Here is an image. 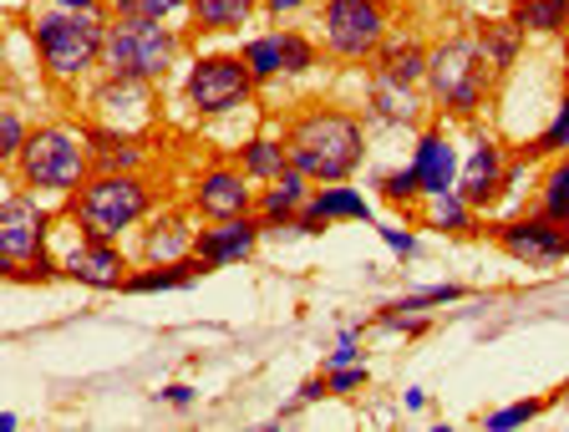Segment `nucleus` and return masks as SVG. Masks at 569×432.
<instances>
[{"label": "nucleus", "instance_id": "6", "mask_svg": "<svg viewBox=\"0 0 569 432\" xmlns=\"http://www.w3.org/2000/svg\"><path fill=\"white\" fill-rule=\"evenodd\" d=\"M189 26L173 21H148V16H112L107 21V47H102V72L107 77H138V82H158L183 72L189 61Z\"/></svg>", "mask_w": 569, "mask_h": 432}, {"label": "nucleus", "instance_id": "13", "mask_svg": "<svg viewBox=\"0 0 569 432\" xmlns=\"http://www.w3.org/2000/svg\"><path fill=\"white\" fill-rule=\"evenodd\" d=\"M87 118L107 122V128H128V132H148L158 122V82H138V77H107L97 72L82 87Z\"/></svg>", "mask_w": 569, "mask_h": 432}, {"label": "nucleus", "instance_id": "3", "mask_svg": "<svg viewBox=\"0 0 569 432\" xmlns=\"http://www.w3.org/2000/svg\"><path fill=\"white\" fill-rule=\"evenodd\" d=\"M498 82L503 77L488 67V57L478 51L473 31H448V37L432 41L427 51V102H432V118L448 122H478L493 102Z\"/></svg>", "mask_w": 569, "mask_h": 432}, {"label": "nucleus", "instance_id": "18", "mask_svg": "<svg viewBox=\"0 0 569 432\" xmlns=\"http://www.w3.org/2000/svg\"><path fill=\"white\" fill-rule=\"evenodd\" d=\"M336 224H377V209L356 183H316L310 204L296 219V234L300 240H320Z\"/></svg>", "mask_w": 569, "mask_h": 432}, {"label": "nucleus", "instance_id": "22", "mask_svg": "<svg viewBox=\"0 0 569 432\" xmlns=\"http://www.w3.org/2000/svg\"><path fill=\"white\" fill-rule=\"evenodd\" d=\"M417 229H432V234H442V240H478V234H488V219H483V209H473L458 189H452V193H432V199H422V209H417Z\"/></svg>", "mask_w": 569, "mask_h": 432}, {"label": "nucleus", "instance_id": "47", "mask_svg": "<svg viewBox=\"0 0 569 432\" xmlns=\"http://www.w3.org/2000/svg\"><path fill=\"white\" fill-rule=\"evenodd\" d=\"M565 87H569V37H565Z\"/></svg>", "mask_w": 569, "mask_h": 432}, {"label": "nucleus", "instance_id": "10", "mask_svg": "<svg viewBox=\"0 0 569 432\" xmlns=\"http://www.w3.org/2000/svg\"><path fill=\"white\" fill-rule=\"evenodd\" d=\"M67 224V219H61ZM57 260H61V280L82 290H97V295H112L122 290V280L132 275V254L122 250V240H102V234H87V229L67 224V240L57 244Z\"/></svg>", "mask_w": 569, "mask_h": 432}, {"label": "nucleus", "instance_id": "9", "mask_svg": "<svg viewBox=\"0 0 569 432\" xmlns=\"http://www.w3.org/2000/svg\"><path fill=\"white\" fill-rule=\"evenodd\" d=\"M57 229H61V209H51L41 193L11 183L6 204H0V275L57 250Z\"/></svg>", "mask_w": 569, "mask_h": 432}, {"label": "nucleus", "instance_id": "16", "mask_svg": "<svg viewBox=\"0 0 569 432\" xmlns=\"http://www.w3.org/2000/svg\"><path fill=\"white\" fill-rule=\"evenodd\" d=\"M270 240L264 234V219L260 214H234V219H209L199 224V240H193V254L213 270H234V264H249L260 254V244Z\"/></svg>", "mask_w": 569, "mask_h": 432}, {"label": "nucleus", "instance_id": "26", "mask_svg": "<svg viewBox=\"0 0 569 432\" xmlns=\"http://www.w3.org/2000/svg\"><path fill=\"white\" fill-rule=\"evenodd\" d=\"M229 158H234V163H239V169H244L254 183H274L284 169H290V148H284V132H280V128H254V132H244Z\"/></svg>", "mask_w": 569, "mask_h": 432}, {"label": "nucleus", "instance_id": "34", "mask_svg": "<svg viewBox=\"0 0 569 432\" xmlns=\"http://www.w3.org/2000/svg\"><path fill=\"white\" fill-rule=\"evenodd\" d=\"M533 209L559 219V224H569V153L549 158L545 179H539V193H533Z\"/></svg>", "mask_w": 569, "mask_h": 432}, {"label": "nucleus", "instance_id": "7", "mask_svg": "<svg viewBox=\"0 0 569 432\" xmlns=\"http://www.w3.org/2000/svg\"><path fill=\"white\" fill-rule=\"evenodd\" d=\"M178 97H183V108L199 122H219V118H234V112L254 108L260 82L249 77L239 47L234 51H189L183 72H178Z\"/></svg>", "mask_w": 569, "mask_h": 432}, {"label": "nucleus", "instance_id": "11", "mask_svg": "<svg viewBox=\"0 0 569 432\" xmlns=\"http://www.w3.org/2000/svg\"><path fill=\"white\" fill-rule=\"evenodd\" d=\"M488 240L509 254L513 264H523V270H559V264H569V224L539 214V209L493 219Z\"/></svg>", "mask_w": 569, "mask_h": 432}, {"label": "nucleus", "instance_id": "28", "mask_svg": "<svg viewBox=\"0 0 569 432\" xmlns=\"http://www.w3.org/2000/svg\"><path fill=\"white\" fill-rule=\"evenodd\" d=\"M371 193H377V199L397 219H412V224H417V209H422V199H427L422 179H417V169H412V158H407V163H397V169H377V173H371Z\"/></svg>", "mask_w": 569, "mask_h": 432}, {"label": "nucleus", "instance_id": "20", "mask_svg": "<svg viewBox=\"0 0 569 432\" xmlns=\"http://www.w3.org/2000/svg\"><path fill=\"white\" fill-rule=\"evenodd\" d=\"M310 193H316V179H310V173H300L296 163H290V169H284L274 183H260L254 214L264 219V234H270V240H300L296 219H300V209L310 204Z\"/></svg>", "mask_w": 569, "mask_h": 432}, {"label": "nucleus", "instance_id": "12", "mask_svg": "<svg viewBox=\"0 0 569 432\" xmlns=\"http://www.w3.org/2000/svg\"><path fill=\"white\" fill-rule=\"evenodd\" d=\"M473 128V143L462 148V173H458V193L468 199L473 209L493 214L503 199H509V163H513V148L488 132L483 122H468Z\"/></svg>", "mask_w": 569, "mask_h": 432}, {"label": "nucleus", "instance_id": "42", "mask_svg": "<svg viewBox=\"0 0 569 432\" xmlns=\"http://www.w3.org/2000/svg\"><path fill=\"white\" fill-rule=\"evenodd\" d=\"M153 402H163V408H173V412H193L199 408V386L193 382H163L153 392Z\"/></svg>", "mask_w": 569, "mask_h": 432}, {"label": "nucleus", "instance_id": "33", "mask_svg": "<svg viewBox=\"0 0 569 432\" xmlns=\"http://www.w3.org/2000/svg\"><path fill=\"white\" fill-rule=\"evenodd\" d=\"M280 41H284V82H300V77L320 72V61H326L320 37H310L300 26H280Z\"/></svg>", "mask_w": 569, "mask_h": 432}, {"label": "nucleus", "instance_id": "31", "mask_svg": "<svg viewBox=\"0 0 569 432\" xmlns=\"http://www.w3.org/2000/svg\"><path fill=\"white\" fill-rule=\"evenodd\" d=\"M473 290L462 285V280H442V285H422V290H402L397 301H387V305H377V311H402V315H432V311H442V305H458V301H468Z\"/></svg>", "mask_w": 569, "mask_h": 432}, {"label": "nucleus", "instance_id": "24", "mask_svg": "<svg viewBox=\"0 0 569 432\" xmlns=\"http://www.w3.org/2000/svg\"><path fill=\"white\" fill-rule=\"evenodd\" d=\"M427 51H432V41L412 37V31H391V37L381 41V51L371 57L367 72L387 77V82H402V87H422L427 82Z\"/></svg>", "mask_w": 569, "mask_h": 432}, {"label": "nucleus", "instance_id": "30", "mask_svg": "<svg viewBox=\"0 0 569 432\" xmlns=\"http://www.w3.org/2000/svg\"><path fill=\"white\" fill-rule=\"evenodd\" d=\"M519 153L529 158V163H549V158L569 153V87H559L555 108H549V122L533 132V138L519 148Z\"/></svg>", "mask_w": 569, "mask_h": 432}, {"label": "nucleus", "instance_id": "17", "mask_svg": "<svg viewBox=\"0 0 569 432\" xmlns=\"http://www.w3.org/2000/svg\"><path fill=\"white\" fill-rule=\"evenodd\" d=\"M412 169L422 179V193H452L458 189V173H462V148L452 138L448 118H432L412 132Z\"/></svg>", "mask_w": 569, "mask_h": 432}, {"label": "nucleus", "instance_id": "40", "mask_svg": "<svg viewBox=\"0 0 569 432\" xmlns=\"http://www.w3.org/2000/svg\"><path fill=\"white\" fill-rule=\"evenodd\" d=\"M6 280H11V285H57L61 280L57 250L41 254V260H26V264H16V270H6Z\"/></svg>", "mask_w": 569, "mask_h": 432}, {"label": "nucleus", "instance_id": "45", "mask_svg": "<svg viewBox=\"0 0 569 432\" xmlns=\"http://www.w3.org/2000/svg\"><path fill=\"white\" fill-rule=\"evenodd\" d=\"M41 6H61V11H112L107 0H41Z\"/></svg>", "mask_w": 569, "mask_h": 432}, {"label": "nucleus", "instance_id": "37", "mask_svg": "<svg viewBox=\"0 0 569 432\" xmlns=\"http://www.w3.org/2000/svg\"><path fill=\"white\" fill-rule=\"evenodd\" d=\"M31 128H36V122L26 118V112L16 108V102H6V108H0V158H6V163H11V158L26 148Z\"/></svg>", "mask_w": 569, "mask_h": 432}, {"label": "nucleus", "instance_id": "39", "mask_svg": "<svg viewBox=\"0 0 569 432\" xmlns=\"http://www.w3.org/2000/svg\"><path fill=\"white\" fill-rule=\"evenodd\" d=\"M377 240L387 244L391 254H397V260H417V254H422V234H417V224L412 219H397V224H377Z\"/></svg>", "mask_w": 569, "mask_h": 432}, {"label": "nucleus", "instance_id": "48", "mask_svg": "<svg viewBox=\"0 0 569 432\" xmlns=\"http://www.w3.org/2000/svg\"><path fill=\"white\" fill-rule=\"evenodd\" d=\"M11 6H16V0H11Z\"/></svg>", "mask_w": 569, "mask_h": 432}, {"label": "nucleus", "instance_id": "29", "mask_svg": "<svg viewBox=\"0 0 569 432\" xmlns=\"http://www.w3.org/2000/svg\"><path fill=\"white\" fill-rule=\"evenodd\" d=\"M239 57H244L249 77L260 82V92H264V87H274V82H284V41H280V26L244 37V41H239Z\"/></svg>", "mask_w": 569, "mask_h": 432}, {"label": "nucleus", "instance_id": "35", "mask_svg": "<svg viewBox=\"0 0 569 432\" xmlns=\"http://www.w3.org/2000/svg\"><path fill=\"white\" fill-rule=\"evenodd\" d=\"M565 392H569V386H555V392H545V396H523V402H509V408L488 412V418H483V432H513V428H523V422H539Z\"/></svg>", "mask_w": 569, "mask_h": 432}, {"label": "nucleus", "instance_id": "23", "mask_svg": "<svg viewBox=\"0 0 569 432\" xmlns=\"http://www.w3.org/2000/svg\"><path fill=\"white\" fill-rule=\"evenodd\" d=\"M209 275V264L199 254L189 260H158V264H132V275L122 280L118 295H173V290H193Z\"/></svg>", "mask_w": 569, "mask_h": 432}, {"label": "nucleus", "instance_id": "15", "mask_svg": "<svg viewBox=\"0 0 569 432\" xmlns=\"http://www.w3.org/2000/svg\"><path fill=\"white\" fill-rule=\"evenodd\" d=\"M361 118L371 122V132H417L422 122H432V102H427V87H402L367 72V82H361Z\"/></svg>", "mask_w": 569, "mask_h": 432}, {"label": "nucleus", "instance_id": "32", "mask_svg": "<svg viewBox=\"0 0 569 432\" xmlns=\"http://www.w3.org/2000/svg\"><path fill=\"white\" fill-rule=\"evenodd\" d=\"M509 16L529 37H569V0H513Z\"/></svg>", "mask_w": 569, "mask_h": 432}, {"label": "nucleus", "instance_id": "43", "mask_svg": "<svg viewBox=\"0 0 569 432\" xmlns=\"http://www.w3.org/2000/svg\"><path fill=\"white\" fill-rule=\"evenodd\" d=\"M260 6H264V21H270V26H290L296 16L316 11L320 0H260Z\"/></svg>", "mask_w": 569, "mask_h": 432}, {"label": "nucleus", "instance_id": "25", "mask_svg": "<svg viewBox=\"0 0 569 432\" xmlns=\"http://www.w3.org/2000/svg\"><path fill=\"white\" fill-rule=\"evenodd\" d=\"M468 31L478 37V51L488 57V67H493L498 77H509L513 67L523 61V47H529V31H523V26L513 21L509 11H503V16H478V21L468 26Z\"/></svg>", "mask_w": 569, "mask_h": 432}, {"label": "nucleus", "instance_id": "5", "mask_svg": "<svg viewBox=\"0 0 569 432\" xmlns=\"http://www.w3.org/2000/svg\"><path fill=\"white\" fill-rule=\"evenodd\" d=\"M163 209V189L148 173H92L82 189L61 199V219L102 240H128Z\"/></svg>", "mask_w": 569, "mask_h": 432}, {"label": "nucleus", "instance_id": "27", "mask_svg": "<svg viewBox=\"0 0 569 432\" xmlns=\"http://www.w3.org/2000/svg\"><path fill=\"white\" fill-rule=\"evenodd\" d=\"M264 16L260 0H189V31L193 37H239L244 26Z\"/></svg>", "mask_w": 569, "mask_h": 432}, {"label": "nucleus", "instance_id": "41", "mask_svg": "<svg viewBox=\"0 0 569 432\" xmlns=\"http://www.w3.org/2000/svg\"><path fill=\"white\" fill-rule=\"evenodd\" d=\"M371 325H377V331H387V336H407V341H417V336H427V331H432V315L377 311V315H371Z\"/></svg>", "mask_w": 569, "mask_h": 432}, {"label": "nucleus", "instance_id": "36", "mask_svg": "<svg viewBox=\"0 0 569 432\" xmlns=\"http://www.w3.org/2000/svg\"><path fill=\"white\" fill-rule=\"evenodd\" d=\"M112 16H148V21L189 26V0H107Z\"/></svg>", "mask_w": 569, "mask_h": 432}, {"label": "nucleus", "instance_id": "14", "mask_svg": "<svg viewBox=\"0 0 569 432\" xmlns=\"http://www.w3.org/2000/svg\"><path fill=\"white\" fill-rule=\"evenodd\" d=\"M254 199H260V183L239 169L234 158H213L183 189V204L199 214V224L209 219H234V214H254Z\"/></svg>", "mask_w": 569, "mask_h": 432}, {"label": "nucleus", "instance_id": "38", "mask_svg": "<svg viewBox=\"0 0 569 432\" xmlns=\"http://www.w3.org/2000/svg\"><path fill=\"white\" fill-rule=\"evenodd\" d=\"M326 382H331V396H361L371 392V366L367 361H346V366H320Z\"/></svg>", "mask_w": 569, "mask_h": 432}, {"label": "nucleus", "instance_id": "2", "mask_svg": "<svg viewBox=\"0 0 569 432\" xmlns=\"http://www.w3.org/2000/svg\"><path fill=\"white\" fill-rule=\"evenodd\" d=\"M107 21L112 11H61V6H36L26 16V41H31L36 72L57 92H82L102 72Z\"/></svg>", "mask_w": 569, "mask_h": 432}, {"label": "nucleus", "instance_id": "46", "mask_svg": "<svg viewBox=\"0 0 569 432\" xmlns=\"http://www.w3.org/2000/svg\"><path fill=\"white\" fill-rule=\"evenodd\" d=\"M402 408L412 412V418H417V412H427V392H422V386H407V392H402Z\"/></svg>", "mask_w": 569, "mask_h": 432}, {"label": "nucleus", "instance_id": "4", "mask_svg": "<svg viewBox=\"0 0 569 432\" xmlns=\"http://www.w3.org/2000/svg\"><path fill=\"white\" fill-rule=\"evenodd\" d=\"M92 143H87L82 122H36L26 148L6 163V179L21 183V189L41 193V199H71L92 179Z\"/></svg>", "mask_w": 569, "mask_h": 432}, {"label": "nucleus", "instance_id": "19", "mask_svg": "<svg viewBox=\"0 0 569 432\" xmlns=\"http://www.w3.org/2000/svg\"><path fill=\"white\" fill-rule=\"evenodd\" d=\"M193 240H199V214L189 204H163L148 224L138 229V264H158V260H189Z\"/></svg>", "mask_w": 569, "mask_h": 432}, {"label": "nucleus", "instance_id": "21", "mask_svg": "<svg viewBox=\"0 0 569 432\" xmlns=\"http://www.w3.org/2000/svg\"><path fill=\"white\" fill-rule=\"evenodd\" d=\"M82 128H87V143H92V169L97 173H148L153 148H148L142 132L107 128V122H92V118H82Z\"/></svg>", "mask_w": 569, "mask_h": 432}, {"label": "nucleus", "instance_id": "8", "mask_svg": "<svg viewBox=\"0 0 569 432\" xmlns=\"http://www.w3.org/2000/svg\"><path fill=\"white\" fill-rule=\"evenodd\" d=\"M316 37L341 67H371L381 41L391 37V0H320Z\"/></svg>", "mask_w": 569, "mask_h": 432}, {"label": "nucleus", "instance_id": "1", "mask_svg": "<svg viewBox=\"0 0 569 432\" xmlns=\"http://www.w3.org/2000/svg\"><path fill=\"white\" fill-rule=\"evenodd\" d=\"M284 148L290 163L300 173H310L316 183H351L356 173L367 169L371 153V122L361 118V108L346 102H300L280 118Z\"/></svg>", "mask_w": 569, "mask_h": 432}, {"label": "nucleus", "instance_id": "44", "mask_svg": "<svg viewBox=\"0 0 569 432\" xmlns=\"http://www.w3.org/2000/svg\"><path fill=\"white\" fill-rule=\"evenodd\" d=\"M326 396H331V382H326V372L306 376V382L296 386V402H300V408H316V402H326Z\"/></svg>", "mask_w": 569, "mask_h": 432}]
</instances>
